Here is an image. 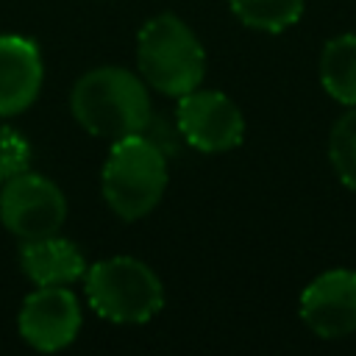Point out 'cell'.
<instances>
[{
  "mask_svg": "<svg viewBox=\"0 0 356 356\" xmlns=\"http://www.w3.org/2000/svg\"><path fill=\"white\" fill-rule=\"evenodd\" d=\"M19 267L36 286H70L86 273L81 250L70 239H61L56 234L25 239L19 250Z\"/></svg>",
  "mask_w": 356,
  "mask_h": 356,
  "instance_id": "cell-10",
  "label": "cell"
},
{
  "mask_svg": "<svg viewBox=\"0 0 356 356\" xmlns=\"http://www.w3.org/2000/svg\"><path fill=\"white\" fill-rule=\"evenodd\" d=\"M178 131L200 153L234 150L245 136V120L239 106L214 89H192L178 97Z\"/></svg>",
  "mask_w": 356,
  "mask_h": 356,
  "instance_id": "cell-6",
  "label": "cell"
},
{
  "mask_svg": "<svg viewBox=\"0 0 356 356\" xmlns=\"http://www.w3.org/2000/svg\"><path fill=\"white\" fill-rule=\"evenodd\" d=\"M70 108L83 131L108 142L145 134L153 120L145 81L125 67H97L81 75Z\"/></svg>",
  "mask_w": 356,
  "mask_h": 356,
  "instance_id": "cell-1",
  "label": "cell"
},
{
  "mask_svg": "<svg viewBox=\"0 0 356 356\" xmlns=\"http://www.w3.org/2000/svg\"><path fill=\"white\" fill-rule=\"evenodd\" d=\"M44 67L39 47L17 33L0 36V117L25 111L42 89Z\"/></svg>",
  "mask_w": 356,
  "mask_h": 356,
  "instance_id": "cell-9",
  "label": "cell"
},
{
  "mask_svg": "<svg viewBox=\"0 0 356 356\" xmlns=\"http://www.w3.org/2000/svg\"><path fill=\"white\" fill-rule=\"evenodd\" d=\"M64 220L67 197L50 178L25 170L0 184V222L22 242L58 234Z\"/></svg>",
  "mask_w": 356,
  "mask_h": 356,
  "instance_id": "cell-5",
  "label": "cell"
},
{
  "mask_svg": "<svg viewBox=\"0 0 356 356\" xmlns=\"http://www.w3.org/2000/svg\"><path fill=\"white\" fill-rule=\"evenodd\" d=\"M89 306L111 323L136 325L156 317L164 306L159 275L134 256L100 259L83 273Z\"/></svg>",
  "mask_w": 356,
  "mask_h": 356,
  "instance_id": "cell-4",
  "label": "cell"
},
{
  "mask_svg": "<svg viewBox=\"0 0 356 356\" xmlns=\"http://www.w3.org/2000/svg\"><path fill=\"white\" fill-rule=\"evenodd\" d=\"M100 186L117 217L139 220L150 214L167 189V161L161 147L145 134L111 142Z\"/></svg>",
  "mask_w": 356,
  "mask_h": 356,
  "instance_id": "cell-3",
  "label": "cell"
},
{
  "mask_svg": "<svg viewBox=\"0 0 356 356\" xmlns=\"http://www.w3.org/2000/svg\"><path fill=\"white\" fill-rule=\"evenodd\" d=\"M234 17L264 33H281L292 28L303 14V0H228Z\"/></svg>",
  "mask_w": 356,
  "mask_h": 356,
  "instance_id": "cell-12",
  "label": "cell"
},
{
  "mask_svg": "<svg viewBox=\"0 0 356 356\" xmlns=\"http://www.w3.org/2000/svg\"><path fill=\"white\" fill-rule=\"evenodd\" d=\"M31 167V145L14 131V128H0V175L3 181L11 175H19Z\"/></svg>",
  "mask_w": 356,
  "mask_h": 356,
  "instance_id": "cell-14",
  "label": "cell"
},
{
  "mask_svg": "<svg viewBox=\"0 0 356 356\" xmlns=\"http://www.w3.org/2000/svg\"><path fill=\"white\" fill-rule=\"evenodd\" d=\"M300 320L323 339H339L356 331V270L320 273L300 295Z\"/></svg>",
  "mask_w": 356,
  "mask_h": 356,
  "instance_id": "cell-8",
  "label": "cell"
},
{
  "mask_svg": "<svg viewBox=\"0 0 356 356\" xmlns=\"http://www.w3.org/2000/svg\"><path fill=\"white\" fill-rule=\"evenodd\" d=\"M0 184H3V175H0Z\"/></svg>",
  "mask_w": 356,
  "mask_h": 356,
  "instance_id": "cell-15",
  "label": "cell"
},
{
  "mask_svg": "<svg viewBox=\"0 0 356 356\" xmlns=\"http://www.w3.org/2000/svg\"><path fill=\"white\" fill-rule=\"evenodd\" d=\"M328 161L337 178L348 189H356V106H348V111L334 122L328 134Z\"/></svg>",
  "mask_w": 356,
  "mask_h": 356,
  "instance_id": "cell-13",
  "label": "cell"
},
{
  "mask_svg": "<svg viewBox=\"0 0 356 356\" xmlns=\"http://www.w3.org/2000/svg\"><path fill=\"white\" fill-rule=\"evenodd\" d=\"M320 83L342 106H356V33H339L320 53Z\"/></svg>",
  "mask_w": 356,
  "mask_h": 356,
  "instance_id": "cell-11",
  "label": "cell"
},
{
  "mask_svg": "<svg viewBox=\"0 0 356 356\" xmlns=\"http://www.w3.org/2000/svg\"><path fill=\"white\" fill-rule=\"evenodd\" d=\"M17 325L31 348L53 353L78 337L81 306L67 286H36V292L22 300Z\"/></svg>",
  "mask_w": 356,
  "mask_h": 356,
  "instance_id": "cell-7",
  "label": "cell"
},
{
  "mask_svg": "<svg viewBox=\"0 0 356 356\" xmlns=\"http://www.w3.org/2000/svg\"><path fill=\"white\" fill-rule=\"evenodd\" d=\"M136 64L142 81L170 97L197 89L206 75L203 44L175 14H156L139 28Z\"/></svg>",
  "mask_w": 356,
  "mask_h": 356,
  "instance_id": "cell-2",
  "label": "cell"
}]
</instances>
